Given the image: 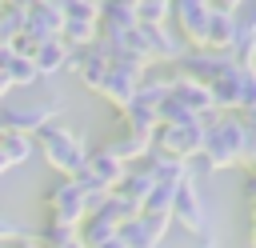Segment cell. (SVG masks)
<instances>
[{
	"label": "cell",
	"mask_w": 256,
	"mask_h": 248,
	"mask_svg": "<svg viewBox=\"0 0 256 248\" xmlns=\"http://www.w3.org/2000/svg\"><path fill=\"white\" fill-rule=\"evenodd\" d=\"M172 220L168 216H152V212H136L132 220H124L116 228L120 244L124 248H164V236H168Z\"/></svg>",
	"instance_id": "9"
},
{
	"label": "cell",
	"mask_w": 256,
	"mask_h": 248,
	"mask_svg": "<svg viewBox=\"0 0 256 248\" xmlns=\"http://www.w3.org/2000/svg\"><path fill=\"white\" fill-rule=\"evenodd\" d=\"M4 172H8V160H4V156H0V176H4Z\"/></svg>",
	"instance_id": "34"
},
{
	"label": "cell",
	"mask_w": 256,
	"mask_h": 248,
	"mask_svg": "<svg viewBox=\"0 0 256 248\" xmlns=\"http://www.w3.org/2000/svg\"><path fill=\"white\" fill-rule=\"evenodd\" d=\"M60 24H64V16L56 12L52 0H24V32H28L36 44L60 36Z\"/></svg>",
	"instance_id": "13"
},
{
	"label": "cell",
	"mask_w": 256,
	"mask_h": 248,
	"mask_svg": "<svg viewBox=\"0 0 256 248\" xmlns=\"http://www.w3.org/2000/svg\"><path fill=\"white\" fill-rule=\"evenodd\" d=\"M236 12H208V28H204V48H216V52H228L232 36H236Z\"/></svg>",
	"instance_id": "16"
},
{
	"label": "cell",
	"mask_w": 256,
	"mask_h": 248,
	"mask_svg": "<svg viewBox=\"0 0 256 248\" xmlns=\"http://www.w3.org/2000/svg\"><path fill=\"white\" fill-rule=\"evenodd\" d=\"M228 56H232L236 68H252V64H256V24H252L248 16L236 20V36H232V44H228Z\"/></svg>",
	"instance_id": "15"
},
{
	"label": "cell",
	"mask_w": 256,
	"mask_h": 248,
	"mask_svg": "<svg viewBox=\"0 0 256 248\" xmlns=\"http://www.w3.org/2000/svg\"><path fill=\"white\" fill-rule=\"evenodd\" d=\"M168 88H172V76H140V84H136V96H132V100H140V104L156 108V104L168 96Z\"/></svg>",
	"instance_id": "23"
},
{
	"label": "cell",
	"mask_w": 256,
	"mask_h": 248,
	"mask_svg": "<svg viewBox=\"0 0 256 248\" xmlns=\"http://www.w3.org/2000/svg\"><path fill=\"white\" fill-rule=\"evenodd\" d=\"M168 220L176 228H184L188 236H204L212 224H208V208H204V196L196 188V176H184L172 192V204H168Z\"/></svg>",
	"instance_id": "4"
},
{
	"label": "cell",
	"mask_w": 256,
	"mask_h": 248,
	"mask_svg": "<svg viewBox=\"0 0 256 248\" xmlns=\"http://www.w3.org/2000/svg\"><path fill=\"white\" fill-rule=\"evenodd\" d=\"M96 248H124V244H120V236H108V240H100Z\"/></svg>",
	"instance_id": "31"
},
{
	"label": "cell",
	"mask_w": 256,
	"mask_h": 248,
	"mask_svg": "<svg viewBox=\"0 0 256 248\" xmlns=\"http://www.w3.org/2000/svg\"><path fill=\"white\" fill-rule=\"evenodd\" d=\"M168 96L172 100H180L192 116H200V120H212L216 116V108H212V92H208V84H200V80H192V76H172V88H168Z\"/></svg>",
	"instance_id": "12"
},
{
	"label": "cell",
	"mask_w": 256,
	"mask_h": 248,
	"mask_svg": "<svg viewBox=\"0 0 256 248\" xmlns=\"http://www.w3.org/2000/svg\"><path fill=\"white\" fill-rule=\"evenodd\" d=\"M60 100H40V104H0V132H20V136H36L44 124H56L60 116Z\"/></svg>",
	"instance_id": "6"
},
{
	"label": "cell",
	"mask_w": 256,
	"mask_h": 248,
	"mask_svg": "<svg viewBox=\"0 0 256 248\" xmlns=\"http://www.w3.org/2000/svg\"><path fill=\"white\" fill-rule=\"evenodd\" d=\"M176 64H180V76H192L200 84H212L216 76H224L228 68H236L232 56L228 52H216V48H184V56Z\"/></svg>",
	"instance_id": "10"
},
{
	"label": "cell",
	"mask_w": 256,
	"mask_h": 248,
	"mask_svg": "<svg viewBox=\"0 0 256 248\" xmlns=\"http://www.w3.org/2000/svg\"><path fill=\"white\" fill-rule=\"evenodd\" d=\"M140 36H144V44H148V60H164V64H176L180 56H184V40H180V32L176 28H168V24H140Z\"/></svg>",
	"instance_id": "11"
},
{
	"label": "cell",
	"mask_w": 256,
	"mask_h": 248,
	"mask_svg": "<svg viewBox=\"0 0 256 248\" xmlns=\"http://www.w3.org/2000/svg\"><path fill=\"white\" fill-rule=\"evenodd\" d=\"M192 160H196V172L248 168L256 160V120H252V112H224V116L204 120L200 156H192Z\"/></svg>",
	"instance_id": "1"
},
{
	"label": "cell",
	"mask_w": 256,
	"mask_h": 248,
	"mask_svg": "<svg viewBox=\"0 0 256 248\" xmlns=\"http://www.w3.org/2000/svg\"><path fill=\"white\" fill-rule=\"evenodd\" d=\"M172 20V0H140L136 4V24H168Z\"/></svg>",
	"instance_id": "25"
},
{
	"label": "cell",
	"mask_w": 256,
	"mask_h": 248,
	"mask_svg": "<svg viewBox=\"0 0 256 248\" xmlns=\"http://www.w3.org/2000/svg\"><path fill=\"white\" fill-rule=\"evenodd\" d=\"M24 232H28V228H24L20 220H8V216H0V244H4V240H8V244H12V240H20Z\"/></svg>",
	"instance_id": "27"
},
{
	"label": "cell",
	"mask_w": 256,
	"mask_h": 248,
	"mask_svg": "<svg viewBox=\"0 0 256 248\" xmlns=\"http://www.w3.org/2000/svg\"><path fill=\"white\" fill-rule=\"evenodd\" d=\"M8 92H12V84H8V76H0V100H4Z\"/></svg>",
	"instance_id": "33"
},
{
	"label": "cell",
	"mask_w": 256,
	"mask_h": 248,
	"mask_svg": "<svg viewBox=\"0 0 256 248\" xmlns=\"http://www.w3.org/2000/svg\"><path fill=\"white\" fill-rule=\"evenodd\" d=\"M64 60H68V44H64L60 36L40 40V44H36V52H32V68H36V76H40V80H48V76L64 72Z\"/></svg>",
	"instance_id": "14"
},
{
	"label": "cell",
	"mask_w": 256,
	"mask_h": 248,
	"mask_svg": "<svg viewBox=\"0 0 256 248\" xmlns=\"http://www.w3.org/2000/svg\"><path fill=\"white\" fill-rule=\"evenodd\" d=\"M120 120H124V132L144 136V140H152V132H156V112L148 104H140V100H128L120 108Z\"/></svg>",
	"instance_id": "17"
},
{
	"label": "cell",
	"mask_w": 256,
	"mask_h": 248,
	"mask_svg": "<svg viewBox=\"0 0 256 248\" xmlns=\"http://www.w3.org/2000/svg\"><path fill=\"white\" fill-rule=\"evenodd\" d=\"M108 4H120V8H132V12H136V4H140V0H108Z\"/></svg>",
	"instance_id": "32"
},
{
	"label": "cell",
	"mask_w": 256,
	"mask_h": 248,
	"mask_svg": "<svg viewBox=\"0 0 256 248\" xmlns=\"http://www.w3.org/2000/svg\"><path fill=\"white\" fill-rule=\"evenodd\" d=\"M140 76H144V64H136V60H128V56H112V60H108V72H104V80H100L96 92L120 112V108L136 96Z\"/></svg>",
	"instance_id": "7"
},
{
	"label": "cell",
	"mask_w": 256,
	"mask_h": 248,
	"mask_svg": "<svg viewBox=\"0 0 256 248\" xmlns=\"http://www.w3.org/2000/svg\"><path fill=\"white\" fill-rule=\"evenodd\" d=\"M36 148L44 152V160H48V168L52 172H60V176H76L80 168H84V160H88V140L80 136V132H72V128H60V124H44L40 132H36Z\"/></svg>",
	"instance_id": "2"
},
{
	"label": "cell",
	"mask_w": 256,
	"mask_h": 248,
	"mask_svg": "<svg viewBox=\"0 0 256 248\" xmlns=\"http://www.w3.org/2000/svg\"><path fill=\"white\" fill-rule=\"evenodd\" d=\"M12 60H16V48H12V44H0V76H8Z\"/></svg>",
	"instance_id": "28"
},
{
	"label": "cell",
	"mask_w": 256,
	"mask_h": 248,
	"mask_svg": "<svg viewBox=\"0 0 256 248\" xmlns=\"http://www.w3.org/2000/svg\"><path fill=\"white\" fill-rule=\"evenodd\" d=\"M44 200H48V220H64V224H80L84 216H88V196H84V188L72 180V176H60L48 192H44Z\"/></svg>",
	"instance_id": "8"
},
{
	"label": "cell",
	"mask_w": 256,
	"mask_h": 248,
	"mask_svg": "<svg viewBox=\"0 0 256 248\" xmlns=\"http://www.w3.org/2000/svg\"><path fill=\"white\" fill-rule=\"evenodd\" d=\"M92 212L108 216V220H112V224L120 228L124 220H132V216L140 212V204H136V200H128V196H120V192H108V196H104V200H100V204H96Z\"/></svg>",
	"instance_id": "19"
},
{
	"label": "cell",
	"mask_w": 256,
	"mask_h": 248,
	"mask_svg": "<svg viewBox=\"0 0 256 248\" xmlns=\"http://www.w3.org/2000/svg\"><path fill=\"white\" fill-rule=\"evenodd\" d=\"M0 4H4V0H0Z\"/></svg>",
	"instance_id": "35"
},
{
	"label": "cell",
	"mask_w": 256,
	"mask_h": 248,
	"mask_svg": "<svg viewBox=\"0 0 256 248\" xmlns=\"http://www.w3.org/2000/svg\"><path fill=\"white\" fill-rule=\"evenodd\" d=\"M12 244H16V248H44V244H40L32 232H24V236H20V240H12Z\"/></svg>",
	"instance_id": "30"
},
{
	"label": "cell",
	"mask_w": 256,
	"mask_h": 248,
	"mask_svg": "<svg viewBox=\"0 0 256 248\" xmlns=\"http://www.w3.org/2000/svg\"><path fill=\"white\" fill-rule=\"evenodd\" d=\"M120 164H136V160H144L148 152H152V140H144V136H132V132H120L116 140H108L104 144Z\"/></svg>",
	"instance_id": "18"
},
{
	"label": "cell",
	"mask_w": 256,
	"mask_h": 248,
	"mask_svg": "<svg viewBox=\"0 0 256 248\" xmlns=\"http://www.w3.org/2000/svg\"><path fill=\"white\" fill-rule=\"evenodd\" d=\"M60 40L68 48H88L96 44V20H64L60 24Z\"/></svg>",
	"instance_id": "22"
},
{
	"label": "cell",
	"mask_w": 256,
	"mask_h": 248,
	"mask_svg": "<svg viewBox=\"0 0 256 248\" xmlns=\"http://www.w3.org/2000/svg\"><path fill=\"white\" fill-rule=\"evenodd\" d=\"M208 8H216V12H236L240 0H208Z\"/></svg>",
	"instance_id": "29"
},
{
	"label": "cell",
	"mask_w": 256,
	"mask_h": 248,
	"mask_svg": "<svg viewBox=\"0 0 256 248\" xmlns=\"http://www.w3.org/2000/svg\"><path fill=\"white\" fill-rule=\"evenodd\" d=\"M36 240H40L44 248H68V244H76V228L64 224V220H48L44 232H40Z\"/></svg>",
	"instance_id": "24"
},
{
	"label": "cell",
	"mask_w": 256,
	"mask_h": 248,
	"mask_svg": "<svg viewBox=\"0 0 256 248\" xmlns=\"http://www.w3.org/2000/svg\"><path fill=\"white\" fill-rule=\"evenodd\" d=\"M200 140H204V120H184V124H156L152 132V148L172 156V160H192L200 156Z\"/></svg>",
	"instance_id": "5"
},
{
	"label": "cell",
	"mask_w": 256,
	"mask_h": 248,
	"mask_svg": "<svg viewBox=\"0 0 256 248\" xmlns=\"http://www.w3.org/2000/svg\"><path fill=\"white\" fill-rule=\"evenodd\" d=\"M40 76H36V68H32V56H16L12 60V68H8V84L12 88H28V84H36Z\"/></svg>",
	"instance_id": "26"
},
{
	"label": "cell",
	"mask_w": 256,
	"mask_h": 248,
	"mask_svg": "<svg viewBox=\"0 0 256 248\" xmlns=\"http://www.w3.org/2000/svg\"><path fill=\"white\" fill-rule=\"evenodd\" d=\"M32 136H20V132H0V156L8 160V168H16V164H24L28 156H32Z\"/></svg>",
	"instance_id": "21"
},
{
	"label": "cell",
	"mask_w": 256,
	"mask_h": 248,
	"mask_svg": "<svg viewBox=\"0 0 256 248\" xmlns=\"http://www.w3.org/2000/svg\"><path fill=\"white\" fill-rule=\"evenodd\" d=\"M216 112H252L256 108V72L252 68H228L208 84Z\"/></svg>",
	"instance_id": "3"
},
{
	"label": "cell",
	"mask_w": 256,
	"mask_h": 248,
	"mask_svg": "<svg viewBox=\"0 0 256 248\" xmlns=\"http://www.w3.org/2000/svg\"><path fill=\"white\" fill-rule=\"evenodd\" d=\"M24 32V0H4L0 4V44H12Z\"/></svg>",
	"instance_id": "20"
}]
</instances>
